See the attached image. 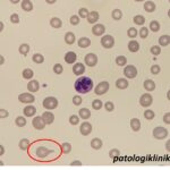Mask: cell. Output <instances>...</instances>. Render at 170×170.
I'll list each match as a JSON object with an SVG mask.
<instances>
[{"mask_svg": "<svg viewBox=\"0 0 170 170\" xmlns=\"http://www.w3.org/2000/svg\"><path fill=\"white\" fill-rule=\"evenodd\" d=\"M73 103H74L75 106H79L82 103V98L79 95H75L73 98Z\"/></svg>", "mask_w": 170, "mask_h": 170, "instance_id": "obj_55", "label": "cell"}, {"mask_svg": "<svg viewBox=\"0 0 170 170\" xmlns=\"http://www.w3.org/2000/svg\"><path fill=\"white\" fill-rule=\"evenodd\" d=\"M79 130H81V134H82V135L87 136V135H90L91 132H92V125H91L90 123H87V121H84V123L81 125Z\"/></svg>", "mask_w": 170, "mask_h": 170, "instance_id": "obj_12", "label": "cell"}, {"mask_svg": "<svg viewBox=\"0 0 170 170\" xmlns=\"http://www.w3.org/2000/svg\"><path fill=\"white\" fill-rule=\"evenodd\" d=\"M52 152H53L52 150L47 149V148H44V146H40V148L36 149L35 154H36L38 158H40V159H44L45 157H48V155H49L50 153H52Z\"/></svg>", "mask_w": 170, "mask_h": 170, "instance_id": "obj_9", "label": "cell"}, {"mask_svg": "<svg viewBox=\"0 0 170 170\" xmlns=\"http://www.w3.org/2000/svg\"><path fill=\"white\" fill-rule=\"evenodd\" d=\"M120 155V151L118 149H112L109 152V157L110 158H118Z\"/></svg>", "mask_w": 170, "mask_h": 170, "instance_id": "obj_51", "label": "cell"}, {"mask_svg": "<svg viewBox=\"0 0 170 170\" xmlns=\"http://www.w3.org/2000/svg\"><path fill=\"white\" fill-rule=\"evenodd\" d=\"M116 64L118 66H120V67L125 66V65L127 64V58L124 57V56H118L117 58H116Z\"/></svg>", "mask_w": 170, "mask_h": 170, "instance_id": "obj_37", "label": "cell"}, {"mask_svg": "<svg viewBox=\"0 0 170 170\" xmlns=\"http://www.w3.org/2000/svg\"><path fill=\"white\" fill-rule=\"evenodd\" d=\"M108 90H109V83L108 82H101V83L96 85L94 92H95L96 95H103L108 92Z\"/></svg>", "mask_w": 170, "mask_h": 170, "instance_id": "obj_4", "label": "cell"}, {"mask_svg": "<svg viewBox=\"0 0 170 170\" xmlns=\"http://www.w3.org/2000/svg\"><path fill=\"white\" fill-rule=\"evenodd\" d=\"M150 30L153 32H158L160 30V24L158 21H152L150 23Z\"/></svg>", "mask_w": 170, "mask_h": 170, "instance_id": "obj_39", "label": "cell"}, {"mask_svg": "<svg viewBox=\"0 0 170 170\" xmlns=\"http://www.w3.org/2000/svg\"><path fill=\"white\" fill-rule=\"evenodd\" d=\"M130 127L134 132H138L139 128H141V120L137 119V118H133L130 120Z\"/></svg>", "mask_w": 170, "mask_h": 170, "instance_id": "obj_24", "label": "cell"}, {"mask_svg": "<svg viewBox=\"0 0 170 170\" xmlns=\"http://www.w3.org/2000/svg\"><path fill=\"white\" fill-rule=\"evenodd\" d=\"M152 102H153V98H152V95L149 94V93L143 94V95L141 96V99H139V103H141V106L144 107V108L150 107L151 105H152Z\"/></svg>", "mask_w": 170, "mask_h": 170, "instance_id": "obj_8", "label": "cell"}, {"mask_svg": "<svg viewBox=\"0 0 170 170\" xmlns=\"http://www.w3.org/2000/svg\"><path fill=\"white\" fill-rule=\"evenodd\" d=\"M27 88H29V91H30L31 93H33V92H38L39 88H40V84H39L38 81H31V82L27 84Z\"/></svg>", "mask_w": 170, "mask_h": 170, "instance_id": "obj_18", "label": "cell"}, {"mask_svg": "<svg viewBox=\"0 0 170 170\" xmlns=\"http://www.w3.org/2000/svg\"><path fill=\"white\" fill-rule=\"evenodd\" d=\"M154 116H155V114L152 110H145L144 111V118L148 119V120H152L154 118Z\"/></svg>", "mask_w": 170, "mask_h": 170, "instance_id": "obj_42", "label": "cell"}, {"mask_svg": "<svg viewBox=\"0 0 170 170\" xmlns=\"http://www.w3.org/2000/svg\"><path fill=\"white\" fill-rule=\"evenodd\" d=\"M54 2H56V0H47V3H50V5L54 3Z\"/></svg>", "mask_w": 170, "mask_h": 170, "instance_id": "obj_60", "label": "cell"}, {"mask_svg": "<svg viewBox=\"0 0 170 170\" xmlns=\"http://www.w3.org/2000/svg\"><path fill=\"white\" fill-rule=\"evenodd\" d=\"M150 51L152 54H154V56H159L160 53H161V48L158 47V45H153L151 49H150Z\"/></svg>", "mask_w": 170, "mask_h": 170, "instance_id": "obj_48", "label": "cell"}, {"mask_svg": "<svg viewBox=\"0 0 170 170\" xmlns=\"http://www.w3.org/2000/svg\"><path fill=\"white\" fill-rule=\"evenodd\" d=\"M33 124V127L35 128V129H38V130H42L43 128L45 127V123H44V120L42 119V117H35L33 119L32 121Z\"/></svg>", "mask_w": 170, "mask_h": 170, "instance_id": "obj_11", "label": "cell"}, {"mask_svg": "<svg viewBox=\"0 0 170 170\" xmlns=\"http://www.w3.org/2000/svg\"><path fill=\"white\" fill-rule=\"evenodd\" d=\"M0 58H1V65H2L3 63H5V59H3V57H2V56H1Z\"/></svg>", "mask_w": 170, "mask_h": 170, "instance_id": "obj_61", "label": "cell"}, {"mask_svg": "<svg viewBox=\"0 0 170 170\" xmlns=\"http://www.w3.org/2000/svg\"><path fill=\"white\" fill-rule=\"evenodd\" d=\"M161 72V68H160L159 65H153L152 67H151V73L153 75H158Z\"/></svg>", "mask_w": 170, "mask_h": 170, "instance_id": "obj_52", "label": "cell"}, {"mask_svg": "<svg viewBox=\"0 0 170 170\" xmlns=\"http://www.w3.org/2000/svg\"><path fill=\"white\" fill-rule=\"evenodd\" d=\"M70 24L72 25H78L79 24V16H76V15H73L72 17H70Z\"/></svg>", "mask_w": 170, "mask_h": 170, "instance_id": "obj_53", "label": "cell"}, {"mask_svg": "<svg viewBox=\"0 0 170 170\" xmlns=\"http://www.w3.org/2000/svg\"><path fill=\"white\" fill-rule=\"evenodd\" d=\"M42 119L44 120V123H45L47 125H50V124H52V123H53L54 116H53L52 112H49V111H47V112H43Z\"/></svg>", "mask_w": 170, "mask_h": 170, "instance_id": "obj_17", "label": "cell"}, {"mask_svg": "<svg viewBox=\"0 0 170 170\" xmlns=\"http://www.w3.org/2000/svg\"><path fill=\"white\" fill-rule=\"evenodd\" d=\"M102 106H103V103H102V101L99 100V99H96V100H94V101L92 102V107H93L94 110H100V109L102 108Z\"/></svg>", "mask_w": 170, "mask_h": 170, "instance_id": "obj_41", "label": "cell"}, {"mask_svg": "<svg viewBox=\"0 0 170 170\" xmlns=\"http://www.w3.org/2000/svg\"><path fill=\"white\" fill-rule=\"evenodd\" d=\"M124 75H125L127 78L133 79V78H135V77L137 76V69L135 68V66L128 65L127 67H125V69H124Z\"/></svg>", "mask_w": 170, "mask_h": 170, "instance_id": "obj_5", "label": "cell"}, {"mask_svg": "<svg viewBox=\"0 0 170 170\" xmlns=\"http://www.w3.org/2000/svg\"><path fill=\"white\" fill-rule=\"evenodd\" d=\"M42 105L47 110H52V109H56L58 107V100L53 96H48L43 100Z\"/></svg>", "mask_w": 170, "mask_h": 170, "instance_id": "obj_2", "label": "cell"}, {"mask_svg": "<svg viewBox=\"0 0 170 170\" xmlns=\"http://www.w3.org/2000/svg\"><path fill=\"white\" fill-rule=\"evenodd\" d=\"M69 123L72 124V125H78V123H79V117L78 116H76V115H72L70 117H69Z\"/></svg>", "mask_w": 170, "mask_h": 170, "instance_id": "obj_46", "label": "cell"}, {"mask_svg": "<svg viewBox=\"0 0 170 170\" xmlns=\"http://www.w3.org/2000/svg\"><path fill=\"white\" fill-rule=\"evenodd\" d=\"M10 2H11V3H18V1H17V0H14V1H13V0H11Z\"/></svg>", "mask_w": 170, "mask_h": 170, "instance_id": "obj_62", "label": "cell"}, {"mask_svg": "<svg viewBox=\"0 0 170 170\" xmlns=\"http://www.w3.org/2000/svg\"><path fill=\"white\" fill-rule=\"evenodd\" d=\"M144 88H145L146 91H149V92H152V91L155 90V83H154L152 79H146V81L144 82Z\"/></svg>", "mask_w": 170, "mask_h": 170, "instance_id": "obj_26", "label": "cell"}, {"mask_svg": "<svg viewBox=\"0 0 170 170\" xmlns=\"http://www.w3.org/2000/svg\"><path fill=\"white\" fill-rule=\"evenodd\" d=\"M105 109H106L107 111L111 112V111H114V109H115V105H114L111 101H108V102L105 103Z\"/></svg>", "mask_w": 170, "mask_h": 170, "instance_id": "obj_50", "label": "cell"}, {"mask_svg": "<svg viewBox=\"0 0 170 170\" xmlns=\"http://www.w3.org/2000/svg\"><path fill=\"white\" fill-rule=\"evenodd\" d=\"M78 16L82 17V18H87V16H88V10H87L86 8H81V9L78 10Z\"/></svg>", "mask_w": 170, "mask_h": 170, "instance_id": "obj_49", "label": "cell"}, {"mask_svg": "<svg viewBox=\"0 0 170 170\" xmlns=\"http://www.w3.org/2000/svg\"><path fill=\"white\" fill-rule=\"evenodd\" d=\"M79 117L83 118V119H88V118L91 117V111L87 109V108H82L81 110H79Z\"/></svg>", "mask_w": 170, "mask_h": 170, "instance_id": "obj_30", "label": "cell"}, {"mask_svg": "<svg viewBox=\"0 0 170 170\" xmlns=\"http://www.w3.org/2000/svg\"><path fill=\"white\" fill-rule=\"evenodd\" d=\"M53 72L56 73V74L60 75L63 72H64V68H63V66L60 64H56L53 66Z\"/></svg>", "mask_w": 170, "mask_h": 170, "instance_id": "obj_47", "label": "cell"}, {"mask_svg": "<svg viewBox=\"0 0 170 170\" xmlns=\"http://www.w3.org/2000/svg\"><path fill=\"white\" fill-rule=\"evenodd\" d=\"M23 77L25 78V79H31L33 76H34V72H33L31 68H25L24 70H23Z\"/></svg>", "mask_w": 170, "mask_h": 170, "instance_id": "obj_32", "label": "cell"}, {"mask_svg": "<svg viewBox=\"0 0 170 170\" xmlns=\"http://www.w3.org/2000/svg\"><path fill=\"white\" fill-rule=\"evenodd\" d=\"M102 145H103V143H102V141H101L100 138H93V139L91 141V146H92V149L100 150L102 148Z\"/></svg>", "mask_w": 170, "mask_h": 170, "instance_id": "obj_27", "label": "cell"}, {"mask_svg": "<svg viewBox=\"0 0 170 170\" xmlns=\"http://www.w3.org/2000/svg\"><path fill=\"white\" fill-rule=\"evenodd\" d=\"M159 43H160V45H162V47H167V45H169L170 36L169 35H162V36H160Z\"/></svg>", "mask_w": 170, "mask_h": 170, "instance_id": "obj_31", "label": "cell"}, {"mask_svg": "<svg viewBox=\"0 0 170 170\" xmlns=\"http://www.w3.org/2000/svg\"><path fill=\"white\" fill-rule=\"evenodd\" d=\"M18 100L21 101L22 103H33L35 98L31 93H22V94L18 95Z\"/></svg>", "mask_w": 170, "mask_h": 170, "instance_id": "obj_10", "label": "cell"}, {"mask_svg": "<svg viewBox=\"0 0 170 170\" xmlns=\"http://www.w3.org/2000/svg\"><path fill=\"white\" fill-rule=\"evenodd\" d=\"M22 5V9L25 11H31L33 9V3L32 1H30V0H23L21 2Z\"/></svg>", "mask_w": 170, "mask_h": 170, "instance_id": "obj_22", "label": "cell"}, {"mask_svg": "<svg viewBox=\"0 0 170 170\" xmlns=\"http://www.w3.org/2000/svg\"><path fill=\"white\" fill-rule=\"evenodd\" d=\"M91 45V40L88 39V38H81L79 40H78V47L79 48H87V47H90Z\"/></svg>", "mask_w": 170, "mask_h": 170, "instance_id": "obj_25", "label": "cell"}, {"mask_svg": "<svg viewBox=\"0 0 170 170\" xmlns=\"http://www.w3.org/2000/svg\"><path fill=\"white\" fill-rule=\"evenodd\" d=\"M20 53L21 54H23V56H26L27 53H29V51H30V45L29 44H26V43H23V44H21L20 45Z\"/></svg>", "mask_w": 170, "mask_h": 170, "instance_id": "obj_35", "label": "cell"}, {"mask_svg": "<svg viewBox=\"0 0 170 170\" xmlns=\"http://www.w3.org/2000/svg\"><path fill=\"white\" fill-rule=\"evenodd\" d=\"M128 50L130 52H137L138 50H139V43L137 41H135V40L130 41V42L128 43Z\"/></svg>", "mask_w": 170, "mask_h": 170, "instance_id": "obj_21", "label": "cell"}, {"mask_svg": "<svg viewBox=\"0 0 170 170\" xmlns=\"http://www.w3.org/2000/svg\"><path fill=\"white\" fill-rule=\"evenodd\" d=\"M101 44L103 48L106 49H111L114 45H115V39L111 36V35H105L102 39H101Z\"/></svg>", "mask_w": 170, "mask_h": 170, "instance_id": "obj_6", "label": "cell"}, {"mask_svg": "<svg viewBox=\"0 0 170 170\" xmlns=\"http://www.w3.org/2000/svg\"><path fill=\"white\" fill-rule=\"evenodd\" d=\"M8 115H9V114H8L7 110H5V109H1V110H0V117H1V119H2V118H7L8 117Z\"/></svg>", "mask_w": 170, "mask_h": 170, "instance_id": "obj_57", "label": "cell"}, {"mask_svg": "<svg viewBox=\"0 0 170 170\" xmlns=\"http://www.w3.org/2000/svg\"><path fill=\"white\" fill-rule=\"evenodd\" d=\"M72 164H73V166H76V164H77V166H81L82 162H81V161H74V162H72Z\"/></svg>", "mask_w": 170, "mask_h": 170, "instance_id": "obj_58", "label": "cell"}, {"mask_svg": "<svg viewBox=\"0 0 170 170\" xmlns=\"http://www.w3.org/2000/svg\"><path fill=\"white\" fill-rule=\"evenodd\" d=\"M144 9L148 13H153V11L155 10V3L153 1H146L144 3Z\"/></svg>", "mask_w": 170, "mask_h": 170, "instance_id": "obj_28", "label": "cell"}, {"mask_svg": "<svg viewBox=\"0 0 170 170\" xmlns=\"http://www.w3.org/2000/svg\"><path fill=\"white\" fill-rule=\"evenodd\" d=\"M85 64L87 65L88 67H94L98 64V57L94 53H87L84 58Z\"/></svg>", "mask_w": 170, "mask_h": 170, "instance_id": "obj_7", "label": "cell"}, {"mask_svg": "<svg viewBox=\"0 0 170 170\" xmlns=\"http://www.w3.org/2000/svg\"><path fill=\"white\" fill-rule=\"evenodd\" d=\"M166 148H167V150H168V151H169V142H168V143H167V145H166Z\"/></svg>", "mask_w": 170, "mask_h": 170, "instance_id": "obj_63", "label": "cell"}, {"mask_svg": "<svg viewBox=\"0 0 170 170\" xmlns=\"http://www.w3.org/2000/svg\"><path fill=\"white\" fill-rule=\"evenodd\" d=\"M133 22H134L136 25H143V24L145 23V17L142 16V15H136V16H134Z\"/></svg>", "mask_w": 170, "mask_h": 170, "instance_id": "obj_36", "label": "cell"}, {"mask_svg": "<svg viewBox=\"0 0 170 170\" xmlns=\"http://www.w3.org/2000/svg\"><path fill=\"white\" fill-rule=\"evenodd\" d=\"M50 25L52 26L53 29H60L63 26V22H61L60 18H58V17H52L50 20Z\"/></svg>", "mask_w": 170, "mask_h": 170, "instance_id": "obj_23", "label": "cell"}, {"mask_svg": "<svg viewBox=\"0 0 170 170\" xmlns=\"http://www.w3.org/2000/svg\"><path fill=\"white\" fill-rule=\"evenodd\" d=\"M15 123H16V125L18 127H24L26 125V119L24 117H22V116H20V117H17L15 119Z\"/></svg>", "mask_w": 170, "mask_h": 170, "instance_id": "obj_40", "label": "cell"}, {"mask_svg": "<svg viewBox=\"0 0 170 170\" xmlns=\"http://www.w3.org/2000/svg\"><path fill=\"white\" fill-rule=\"evenodd\" d=\"M148 35H149V29H146V27H142V29L139 30V38H142V39H146Z\"/></svg>", "mask_w": 170, "mask_h": 170, "instance_id": "obj_45", "label": "cell"}, {"mask_svg": "<svg viewBox=\"0 0 170 170\" xmlns=\"http://www.w3.org/2000/svg\"><path fill=\"white\" fill-rule=\"evenodd\" d=\"M76 59H77V56H76V53L74 51H69V52H67L65 54V61L67 64H74L76 61Z\"/></svg>", "mask_w": 170, "mask_h": 170, "instance_id": "obj_16", "label": "cell"}, {"mask_svg": "<svg viewBox=\"0 0 170 170\" xmlns=\"http://www.w3.org/2000/svg\"><path fill=\"white\" fill-rule=\"evenodd\" d=\"M25 117H33L36 114V109L34 106H26L23 110Z\"/></svg>", "mask_w": 170, "mask_h": 170, "instance_id": "obj_15", "label": "cell"}, {"mask_svg": "<svg viewBox=\"0 0 170 170\" xmlns=\"http://www.w3.org/2000/svg\"><path fill=\"white\" fill-rule=\"evenodd\" d=\"M137 30L135 29V27H130L129 30L127 31V35L129 36V38H132V39H134V38H136L137 36Z\"/></svg>", "mask_w": 170, "mask_h": 170, "instance_id": "obj_44", "label": "cell"}, {"mask_svg": "<svg viewBox=\"0 0 170 170\" xmlns=\"http://www.w3.org/2000/svg\"><path fill=\"white\" fill-rule=\"evenodd\" d=\"M32 60L35 64H42L43 61H44V57L41 53H34L32 57Z\"/></svg>", "mask_w": 170, "mask_h": 170, "instance_id": "obj_33", "label": "cell"}, {"mask_svg": "<svg viewBox=\"0 0 170 170\" xmlns=\"http://www.w3.org/2000/svg\"><path fill=\"white\" fill-rule=\"evenodd\" d=\"M61 150H63V152H64L65 154H68V153H70V151H72V145H70L69 143H63Z\"/></svg>", "mask_w": 170, "mask_h": 170, "instance_id": "obj_43", "label": "cell"}, {"mask_svg": "<svg viewBox=\"0 0 170 170\" xmlns=\"http://www.w3.org/2000/svg\"><path fill=\"white\" fill-rule=\"evenodd\" d=\"M92 88H93V81L87 76H81L75 82V90L81 94L88 93Z\"/></svg>", "mask_w": 170, "mask_h": 170, "instance_id": "obj_1", "label": "cell"}, {"mask_svg": "<svg viewBox=\"0 0 170 170\" xmlns=\"http://www.w3.org/2000/svg\"><path fill=\"white\" fill-rule=\"evenodd\" d=\"M10 22L14 24H18L20 23V16L17 14H13L10 16Z\"/></svg>", "mask_w": 170, "mask_h": 170, "instance_id": "obj_54", "label": "cell"}, {"mask_svg": "<svg viewBox=\"0 0 170 170\" xmlns=\"http://www.w3.org/2000/svg\"><path fill=\"white\" fill-rule=\"evenodd\" d=\"M105 32H106V27H105V25H102V24H95V25L93 26V29H92V33H93L94 35H96V36L102 35Z\"/></svg>", "mask_w": 170, "mask_h": 170, "instance_id": "obj_13", "label": "cell"}, {"mask_svg": "<svg viewBox=\"0 0 170 170\" xmlns=\"http://www.w3.org/2000/svg\"><path fill=\"white\" fill-rule=\"evenodd\" d=\"M65 42L67 44H73L75 42V34L73 32H67L65 35Z\"/></svg>", "mask_w": 170, "mask_h": 170, "instance_id": "obj_29", "label": "cell"}, {"mask_svg": "<svg viewBox=\"0 0 170 170\" xmlns=\"http://www.w3.org/2000/svg\"><path fill=\"white\" fill-rule=\"evenodd\" d=\"M98 20H99V13L98 11H91V13H88L87 22L90 24H94V23L98 22Z\"/></svg>", "mask_w": 170, "mask_h": 170, "instance_id": "obj_20", "label": "cell"}, {"mask_svg": "<svg viewBox=\"0 0 170 170\" xmlns=\"http://www.w3.org/2000/svg\"><path fill=\"white\" fill-rule=\"evenodd\" d=\"M111 16H112V18L115 21H119V20L123 18V11L120 9H114L112 13H111Z\"/></svg>", "mask_w": 170, "mask_h": 170, "instance_id": "obj_34", "label": "cell"}, {"mask_svg": "<svg viewBox=\"0 0 170 170\" xmlns=\"http://www.w3.org/2000/svg\"><path fill=\"white\" fill-rule=\"evenodd\" d=\"M29 146H30V141L29 139H26V138L21 139V142H20V149L23 150V151H26V150L29 149Z\"/></svg>", "mask_w": 170, "mask_h": 170, "instance_id": "obj_38", "label": "cell"}, {"mask_svg": "<svg viewBox=\"0 0 170 170\" xmlns=\"http://www.w3.org/2000/svg\"><path fill=\"white\" fill-rule=\"evenodd\" d=\"M84 72H85V66L82 63H77V64H75L73 66V73L75 75H77V76L83 75Z\"/></svg>", "mask_w": 170, "mask_h": 170, "instance_id": "obj_14", "label": "cell"}, {"mask_svg": "<svg viewBox=\"0 0 170 170\" xmlns=\"http://www.w3.org/2000/svg\"><path fill=\"white\" fill-rule=\"evenodd\" d=\"M128 81L126 78H119L116 81V86H117L119 90H125L128 87Z\"/></svg>", "mask_w": 170, "mask_h": 170, "instance_id": "obj_19", "label": "cell"}, {"mask_svg": "<svg viewBox=\"0 0 170 170\" xmlns=\"http://www.w3.org/2000/svg\"><path fill=\"white\" fill-rule=\"evenodd\" d=\"M168 130H167V128L164 127H155L154 128V130H153V136L154 138H157V139H163V138H166L168 136Z\"/></svg>", "mask_w": 170, "mask_h": 170, "instance_id": "obj_3", "label": "cell"}, {"mask_svg": "<svg viewBox=\"0 0 170 170\" xmlns=\"http://www.w3.org/2000/svg\"><path fill=\"white\" fill-rule=\"evenodd\" d=\"M163 123H166L167 125L170 124V112H167L164 116H163Z\"/></svg>", "mask_w": 170, "mask_h": 170, "instance_id": "obj_56", "label": "cell"}, {"mask_svg": "<svg viewBox=\"0 0 170 170\" xmlns=\"http://www.w3.org/2000/svg\"><path fill=\"white\" fill-rule=\"evenodd\" d=\"M3 153H5V149H3V146L1 145V146H0V155H2Z\"/></svg>", "mask_w": 170, "mask_h": 170, "instance_id": "obj_59", "label": "cell"}]
</instances>
